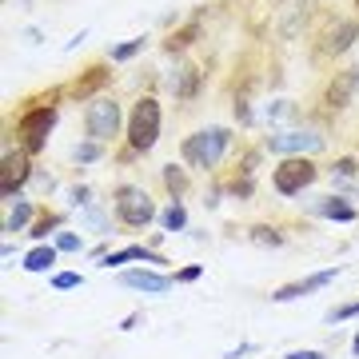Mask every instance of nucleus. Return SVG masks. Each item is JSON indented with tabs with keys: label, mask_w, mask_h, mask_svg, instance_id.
Here are the masks:
<instances>
[{
	"label": "nucleus",
	"mask_w": 359,
	"mask_h": 359,
	"mask_svg": "<svg viewBox=\"0 0 359 359\" xmlns=\"http://www.w3.org/2000/svg\"><path fill=\"white\" fill-rule=\"evenodd\" d=\"M164 184H168V192L180 200V196H184V188H188V180H184V168L168 164V168H164Z\"/></svg>",
	"instance_id": "aec40b11"
},
{
	"label": "nucleus",
	"mask_w": 359,
	"mask_h": 359,
	"mask_svg": "<svg viewBox=\"0 0 359 359\" xmlns=\"http://www.w3.org/2000/svg\"><path fill=\"white\" fill-rule=\"evenodd\" d=\"M144 320V316H140V311H132V316H128V320H124V323H120V332H132V327H136V323H140Z\"/></svg>",
	"instance_id": "72a5a7b5"
},
{
	"label": "nucleus",
	"mask_w": 359,
	"mask_h": 359,
	"mask_svg": "<svg viewBox=\"0 0 359 359\" xmlns=\"http://www.w3.org/2000/svg\"><path fill=\"white\" fill-rule=\"evenodd\" d=\"M252 240H256V244H271V248L283 244V236L280 231H271V228H252Z\"/></svg>",
	"instance_id": "b1692460"
},
{
	"label": "nucleus",
	"mask_w": 359,
	"mask_h": 359,
	"mask_svg": "<svg viewBox=\"0 0 359 359\" xmlns=\"http://www.w3.org/2000/svg\"><path fill=\"white\" fill-rule=\"evenodd\" d=\"M335 276H339V268L316 271V276H308V280H299V283H283V287H276V292H271V299H276V304H292V299H304V295H311V292H320V287H327Z\"/></svg>",
	"instance_id": "1a4fd4ad"
},
{
	"label": "nucleus",
	"mask_w": 359,
	"mask_h": 359,
	"mask_svg": "<svg viewBox=\"0 0 359 359\" xmlns=\"http://www.w3.org/2000/svg\"><path fill=\"white\" fill-rule=\"evenodd\" d=\"M132 259H144V264H168V259H160L156 252H148V248L132 244V248H120V252H108V256L100 259V268H120V264H132Z\"/></svg>",
	"instance_id": "f8f14e48"
},
{
	"label": "nucleus",
	"mask_w": 359,
	"mask_h": 359,
	"mask_svg": "<svg viewBox=\"0 0 359 359\" xmlns=\"http://www.w3.org/2000/svg\"><path fill=\"white\" fill-rule=\"evenodd\" d=\"M72 156H76L80 164H92V160H100V144H80Z\"/></svg>",
	"instance_id": "a878e982"
},
{
	"label": "nucleus",
	"mask_w": 359,
	"mask_h": 359,
	"mask_svg": "<svg viewBox=\"0 0 359 359\" xmlns=\"http://www.w3.org/2000/svg\"><path fill=\"white\" fill-rule=\"evenodd\" d=\"M60 228V216H40L36 228H32V240H48V231Z\"/></svg>",
	"instance_id": "4be33fe9"
},
{
	"label": "nucleus",
	"mask_w": 359,
	"mask_h": 359,
	"mask_svg": "<svg viewBox=\"0 0 359 359\" xmlns=\"http://www.w3.org/2000/svg\"><path fill=\"white\" fill-rule=\"evenodd\" d=\"M200 271H204L200 264H188V268H184V271H176L172 280H176V283H192V280H200Z\"/></svg>",
	"instance_id": "c85d7f7f"
},
{
	"label": "nucleus",
	"mask_w": 359,
	"mask_h": 359,
	"mask_svg": "<svg viewBox=\"0 0 359 359\" xmlns=\"http://www.w3.org/2000/svg\"><path fill=\"white\" fill-rule=\"evenodd\" d=\"M32 180V164H28V152H4V168H0V196L13 204V196Z\"/></svg>",
	"instance_id": "6e6552de"
},
{
	"label": "nucleus",
	"mask_w": 359,
	"mask_h": 359,
	"mask_svg": "<svg viewBox=\"0 0 359 359\" xmlns=\"http://www.w3.org/2000/svg\"><path fill=\"white\" fill-rule=\"evenodd\" d=\"M292 112H295V108H292L287 100H280L276 108H268V116H276V120H283V116H292Z\"/></svg>",
	"instance_id": "7c9ffc66"
},
{
	"label": "nucleus",
	"mask_w": 359,
	"mask_h": 359,
	"mask_svg": "<svg viewBox=\"0 0 359 359\" xmlns=\"http://www.w3.org/2000/svg\"><path fill=\"white\" fill-rule=\"evenodd\" d=\"M231 144V132L228 128H204V132H192L188 140H184V160L192 168H216L219 160H224V152H228Z\"/></svg>",
	"instance_id": "f257e3e1"
},
{
	"label": "nucleus",
	"mask_w": 359,
	"mask_h": 359,
	"mask_svg": "<svg viewBox=\"0 0 359 359\" xmlns=\"http://www.w3.org/2000/svg\"><path fill=\"white\" fill-rule=\"evenodd\" d=\"M84 128H88L92 144H108L116 132H120V104H116L112 96L88 100V108H84Z\"/></svg>",
	"instance_id": "39448f33"
},
{
	"label": "nucleus",
	"mask_w": 359,
	"mask_h": 359,
	"mask_svg": "<svg viewBox=\"0 0 359 359\" xmlns=\"http://www.w3.org/2000/svg\"><path fill=\"white\" fill-rule=\"evenodd\" d=\"M351 316H359V299H355V304H347V308H335V311H327L323 320H327V323H344V320H351Z\"/></svg>",
	"instance_id": "393cba45"
},
{
	"label": "nucleus",
	"mask_w": 359,
	"mask_h": 359,
	"mask_svg": "<svg viewBox=\"0 0 359 359\" xmlns=\"http://www.w3.org/2000/svg\"><path fill=\"white\" fill-rule=\"evenodd\" d=\"M351 351H355V355H359V335H355V339H351Z\"/></svg>",
	"instance_id": "c9c22d12"
},
{
	"label": "nucleus",
	"mask_w": 359,
	"mask_h": 359,
	"mask_svg": "<svg viewBox=\"0 0 359 359\" xmlns=\"http://www.w3.org/2000/svg\"><path fill=\"white\" fill-rule=\"evenodd\" d=\"M116 216L124 219L128 228H148L156 219L152 196L144 192V188H136V184H120L116 188Z\"/></svg>",
	"instance_id": "20e7f679"
},
{
	"label": "nucleus",
	"mask_w": 359,
	"mask_h": 359,
	"mask_svg": "<svg viewBox=\"0 0 359 359\" xmlns=\"http://www.w3.org/2000/svg\"><path fill=\"white\" fill-rule=\"evenodd\" d=\"M316 212L327 219H339V224H351V219L359 216L355 208L347 204V200H339V196H323V200H316Z\"/></svg>",
	"instance_id": "4468645a"
},
{
	"label": "nucleus",
	"mask_w": 359,
	"mask_h": 359,
	"mask_svg": "<svg viewBox=\"0 0 359 359\" xmlns=\"http://www.w3.org/2000/svg\"><path fill=\"white\" fill-rule=\"evenodd\" d=\"M355 96H359V68H347V72H339V76L327 84V104H332V108H347Z\"/></svg>",
	"instance_id": "9b49d317"
},
{
	"label": "nucleus",
	"mask_w": 359,
	"mask_h": 359,
	"mask_svg": "<svg viewBox=\"0 0 359 359\" xmlns=\"http://www.w3.org/2000/svg\"><path fill=\"white\" fill-rule=\"evenodd\" d=\"M156 140H160V100L144 96V100H136V108L128 116V144L132 152H148Z\"/></svg>",
	"instance_id": "f03ea898"
},
{
	"label": "nucleus",
	"mask_w": 359,
	"mask_h": 359,
	"mask_svg": "<svg viewBox=\"0 0 359 359\" xmlns=\"http://www.w3.org/2000/svg\"><path fill=\"white\" fill-rule=\"evenodd\" d=\"M52 264H56V248H48V244L32 248V252L25 256V271H48Z\"/></svg>",
	"instance_id": "dca6fc26"
},
{
	"label": "nucleus",
	"mask_w": 359,
	"mask_h": 359,
	"mask_svg": "<svg viewBox=\"0 0 359 359\" xmlns=\"http://www.w3.org/2000/svg\"><path fill=\"white\" fill-rule=\"evenodd\" d=\"M287 359H327V355H323V351H308V347H304V351H292Z\"/></svg>",
	"instance_id": "473e14b6"
},
{
	"label": "nucleus",
	"mask_w": 359,
	"mask_h": 359,
	"mask_svg": "<svg viewBox=\"0 0 359 359\" xmlns=\"http://www.w3.org/2000/svg\"><path fill=\"white\" fill-rule=\"evenodd\" d=\"M28 219H32V204H28V200H13V212L4 219V231H20Z\"/></svg>",
	"instance_id": "f3484780"
},
{
	"label": "nucleus",
	"mask_w": 359,
	"mask_h": 359,
	"mask_svg": "<svg viewBox=\"0 0 359 359\" xmlns=\"http://www.w3.org/2000/svg\"><path fill=\"white\" fill-rule=\"evenodd\" d=\"M120 283L124 287H132V292H148V295H164L168 287H172V276H164V271H148V268H136V271H120Z\"/></svg>",
	"instance_id": "9d476101"
},
{
	"label": "nucleus",
	"mask_w": 359,
	"mask_h": 359,
	"mask_svg": "<svg viewBox=\"0 0 359 359\" xmlns=\"http://www.w3.org/2000/svg\"><path fill=\"white\" fill-rule=\"evenodd\" d=\"M84 283V276H76V271H60V276H52V287L56 292H68V287H80Z\"/></svg>",
	"instance_id": "5701e85b"
},
{
	"label": "nucleus",
	"mask_w": 359,
	"mask_h": 359,
	"mask_svg": "<svg viewBox=\"0 0 359 359\" xmlns=\"http://www.w3.org/2000/svg\"><path fill=\"white\" fill-rule=\"evenodd\" d=\"M100 80H104V72H100V68H92V76L84 80V84H76V92H80V96H88V92L96 88V84H100Z\"/></svg>",
	"instance_id": "c756f323"
},
{
	"label": "nucleus",
	"mask_w": 359,
	"mask_h": 359,
	"mask_svg": "<svg viewBox=\"0 0 359 359\" xmlns=\"http://www.w3.org/2000/svg\"><path fill=\"white\" fill-rule=\"evenodd\" d=\"M316 176H320V168L308 156H287L280 168H271V188L280 196H299L304 188L316 184Z\"/></svg>",
	"instance_id": "7ed1b4c3"
},
{
	"label": "nucleus",
	"mask_w": 359,
	"mask_h": 359,
	"mask_svg": "<svg viewBox=\"0 0 359 359\" xmlns=\"http://www.w3.org/2000/svg\"><path fill=\"white\" fill-rule=\"evenodd\" d=\"M335 172H339V176H355V160H339Z\"/></svg>",
	"instance_id": "2f4dec72"
},
{
	"label": "nucleus",
	"mask_w": 359,
	"mask_h": 359,
	"mask_svg": "<svg viewBox=\"0 0 359 359\" xmlns=\"http://www.w3.org/2000/svg\"><path fill=\"white\" fill-rule=\"evenodd\" d=\"M84 36H88V32H76V36H72V40H68V44H65V52L80 48V44H84Z\"/></svg>",
	"instance_id": "f704fd0d"
},
{
	"label": "nucleus",
	"mask_w": 359,
	"mask_h": 359,
	"mask_svg": "<svg viewBox=\"0 0 359 359\" xmlns=\"http://www.w3.org/2000/svg\"><path fill=\"white\" fill-rule=\"evenodd\" d=\"M355 32L359 28L351 25V20H339V25L327 32V52H347L351 48V40H355Z\"/></svg>",
	"instance_id": "2eb2a0df"
},
{
	"label": "nucleus",
	"mask_w": 359,
	"mask_h": 359,
	"mask_svg": "<svg viewBox=\"0 0 359 359\" xmlns=\"http://www.w3.org/2000/svg\"><path fill=\"white\" fill-rule=\"evenodd\" d=\"M160 224H164V231H184V228H188V212H184V204L172 200V208L160 216Z\"/></svg>",
	"instance_id": "a211bd4d"
},
{
	"label": "nucleus",
	"mask_w": 359,
	"mask_h": 359,
	"mask_svg": "<svg viewBox=\"0 0 359 359\" xmlns=\"http://www.w3.org/2000/svg\"><path fill=\"white\" fill-rule=\"evenodd\" d=\"M192 36H196V28H184V32H176V36L168 40V52H176V48H188V44H192Z\"/></svg>",
	"instance_id": "bb28decb"
},
{
	"label": "nucleus",
	"mask_w": 359,
	"mask_h": 359,
	"mask_svg": "<svg viewBox=\"0 0 359 359\" xmlns=\"http://www.w3.org/2000/svg\"><path fill=\"white\" fill-rule=\"evenodd\" d=\"M56 252H80V248H84V240H80L76 231H56Z\"/></svg>",
	"instance_id": "412c9836"
},
{
	"label": "nucleus",
	"mask_w": 359,
	"mask_h": 359,
	"mask_svg": "<svg viewBox=\"0 0 359 359\" xmlns=\"http://www.w3.org/2000/svg\"><path fill=\"white\" fill-rule=\"evenodd\" d=\"M84 224H88V228H96V231H104V228H108V219H104V212H96V208H84Z\"/></svg>",
	"instance_id": "cd10ccee"
},
{
	"label": "nucleus",
	"mask_w": 359,
	"mask_h": 359,
	"mask_svg": "<svg viewBox=\"0 0 359 359\" xmlns=\"http://www.w3.org/2000/svg\"><path fill=\"white\" fill-rule=\"evenodd\" d=\"M168 88L176 92L180 100H192L196 92H200V72H196L192 65H180L176 76H168Z\"/></svg>",
	"instance_id": "ddd939ff"
},
{
	"label": "nucleus",
	"mask_w": 359,
	"mask_h": 359,
	"mask_svg": "<svg viewBox=\"0 0 359 359\" xmlns=\"http://www.w3.org/2000/svg\"><path fill=\"white\" fill-rule=\"evenodd\" d=\"M56 128V108L44 104V108H32V112L20 116V136H25V152H40L48 144V132Z\"/></svg>",
	"instance_id": "0eeeda50"
},
{
	"label": "nucleus",
	"mask_w": 359,
	"mask_h": 359,
	"mask_svg": "<svg viewBox=\"0 0 359 359\" xmlns=\"http://www.w3.org/2000/svg\"><path fill=\"white\" fill-rule=\"evenodd\" d=\"M320 148H323V136L311 128H287L268 136V152L276 156H308V152H320Z\"/></svg>",
	"instance_id": "423d86ee"
},
{
	"label": "nucleus",
	"mask_w": 359,
	"mask_h": 359,
	"mask_svg": "<svg viewBox=\"0 0 359 359\" xmlns=\"http://www.w3.org/2000/svg\"><path fill=\"white\" fill-rule=\"evenodd\" d=\"M144 48V36H136V40H124V44H116V48H108V56H112L116 65H124V60H132L136 52Z\"/></svg>",
	"instance_id": "6ab92c4d"
}]
</instances>
